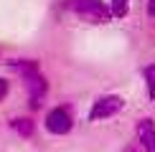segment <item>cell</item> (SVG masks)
Wrapping results in <instances>:
<instances>
[{"mask_svg": "<svg viewBox=\"0 0 155 152\" xmlns=\"http://www.w3.org/2000/svg\"><path fill=\"white\" fill-rule=\"evenodd\" d=\"M143 79H145V86H147V97L155 101V63L143 68Z\"/></svg>", "mask_w": 155, "mask_h": 152, "instance_id": "ba28073f", "label": "cell"}, {"mask_svg": "<svg viewBox=\"0 0 155 152\" xmlns=\"http://www.w3.org/2000/svg\"><path fill=\"white\" fill-rule=\"evenodd\" d=\"M109 10H112V18H125L130 13V0H109Z\"/></svg>", "mask_w": 155, "mask_h": 152, "instance_id": "9c48e42d", "label": "cell"}, {"mask_svg": "<svg viewBox=\"0 0 155 152\" xmlns=\"http://www.w3.org/2000/svg\"><path fill=\"white\" fill-rule=\"evenodd\" d=\"M25 89H28V101L33 109H38V106H43V99H46L48 94V81L43 74H33L25 79Z\"/></svg>", "mask_w": 155, "mask_h": 152, "instance_id": "277c9868", "label": "cell"}, {"mask_svg": "<svg viewBox=\"0 0 155 152\" xmlns=\"http://www.w3.org/2000/svg\"><path fill=\"white\" fill-rule=\"evenodd\" d=\"M125 109V99L120 94H102L94 99L92 109H89V122H102V119H112Z\"/></svg>", "mask_w": 155, "mask_h": 152, "instance_id": "7a4b0ae2", "label": "cell"}, {"mask_svg": "<svg viewBox=\"0 0 155 152\" xmlns=\"http://www.w3.org/2000/svg\"><path fill=\"white\" fill-rule=\"evenodd\" d=\"M135 137H137L140 147L145 152H155V122L150 117L137 119V124H135Z\"/></svg>", "mask_w": 155, "mask_h": 152, "instance_id": "5b68a950", "label": "cell"}, {"mask_svg": "<svg viewBox=\"0 0 155 152\" xmlns=\"http://www.w3.org/2000/svg\"><path fill=\"white\" fill-rule=\"evenodd\" d=\"M10 127H13L21 137H33V132H36V122H33L31 117H15V119L10 122Z\"/></svg>", "mask_w": 155, "mask_h": 152, "instance_id": "52a82bcc", "label": "cell"}, {"mask_svg": "<svg viewBox=\"0 0 155 152\" xmlns=\"http://www.w3.org/2000/svg\"><path fill=\"white\" fill-rule=\"evenodd\" d=\"M43 127L56 137H64L74 129V117H71V109L69 106H54L48 109L46 119H43Z\"/></svg>", "mask_w": 155, "mask_h": 152, "instance_id": "3957f363", "label": "cell"}, {"mask_svg": "<svg viewBox=\"0 0 155 152\" xmlns=\"http://www.w3.org/2000/svg\"><path fill=\"white\" fill-rule=\"evenodd\" d=\"M8 89H10V86H8V81H5L3 76H0V101H3L5 97H8Z\"/></svg>", "mask_w": 155, "mask_h": 152, "instance_id": "30bf717a", "label": "cell"}, {"mask_svg": "<svg viewBox=\"0 0 155 152\" xmlns=\"http://www.w3.org/2000/svg\"><path fill=\"white\" fill-rule=\"evenodd\" d=\"M74 13L81 18V21L87 23H109L112 21V10H109V5H104L102 0H74Z\"/></svg>", "mask_w": 155, "mask_h": 152, "instance_id": "6da1fadb", "label": "cell"}, {"mask_svg": "<svg viewBox=\"0 0 155 152\" xmlns=\"http://www.w3.org/2000/svg\"><path fill=\"white\" fill-rule=\"evenodd\" d=\"M8 66L13 71H18L23 79H28V76H33V74H41V63L36 59H15V61H8Z\"/></svg>", "mask_w": 155, "mask_h": 152, "instance_id": "8992f818", "label": "cell"}, {"mask_svg": "<svg viewBox=\"0 0 155 152\" xmlns=\"http://www.w3.org/2000/svg\"><path fill=\"white\" fill-rule=\"evenodd\" d=\"M147 13H150V18H155V0H147Z\"/></svg>", "mask_w": 155, "mask_h": 152, "instance_id": "8fae6325", "label": "cell"}]
</instances>
